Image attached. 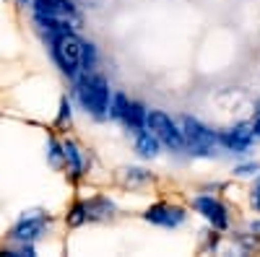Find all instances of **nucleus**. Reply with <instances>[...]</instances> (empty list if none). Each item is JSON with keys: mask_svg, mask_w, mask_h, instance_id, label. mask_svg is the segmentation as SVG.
<instances>
[{"mask_svg": "<svg viewBox=\"0 0 260 257\" xmlns=\"http://www.w3.org/2000/svg\"><path fill=\"white\" fill-rule=\"evenodd\" d=\"M78 96L86 112H91L96 120L110 115V89H107V81L102 76H86L78 83Z\"/></svg>", "mask_w": 260, "mask_h": 257, "instance_id": "1", "label": "nucleus"}, {"mask_svg": "<svg viewBox=\"0 0 260 257\" xmlns=\"http://www.w3.org/2000/svg\"><path fill=\"white\" fill-rule=\"evenodd\" d=\"M81 52H83V42L71 34V31H62L52 39V55L57 60V65L62 73L68 76H76L78 68H81Z\"/></svg>", "mask_w": 260, "mask_h": 257, "instance_id": "2", "label": "nucleus"}, {"mask_svg": "<svg viewBox=\"0 0 260 257\" xmlns=\"http://www.w3.org/2000/svg\"><path fill=\"white\" fill-rule=\"evenodd\" d=\"M182 135H185V145H190V154H195V156H211L213 154L216 135L208 127H203L198 120L187 117L182 125Z\"/></svg>", "mask_w": 260, "mask_h": 257, "instance_id": "3", "label": "nucleus"}, {"mask_svg": "<svg viewBox=\"0 0 260 257\" xmlns=\"http://www.w3.org/2000/svg\"><path fill=\"white\" fill-rule=\"evenodd\" d=\"M146 127H148V130L154 133L161 143H167L169 148H175V151L185 148V135H182V130H177V125L172 122L164 112H151V115H146Z\"/></svg>", "mask_w": 260, "mask_h": 257, "instance_id": "4", "label": "nucleus"}, {"mask_svg": "<svg viewBox=\"0 0 260 257\" xmlns=\"http://www.w3.org/2000/svg\"><path fill=\"white\" fill-rule=\"evenodd\" d=\"M34 6H37V13L50 16V18L60 21V24H65L68 29L78 24V16L68 0H34Z\"/></svg>", "mask_w": 260, "mask_h": 257, "instance_id": "5", "label": "nucleus"}, {"mask_svg": "<svg viewBox=\"0 0 260 257\" xmlns=\"http://www.w3.org/2000/svg\"><path fill=\"white\" fill-rule=\"evenodd\" d=\"M45 224H47L45 213H42V210H31V213H26V216L18 221V226L13 229V239H18V242H31V239H37L39 234H42Z\"/></svg>", "mask_w": 260, "mask_h": 257, "instance_id": "6", "label": "nucleus"}, {"mask_svg": "<svg viewBox=\"0 0 260 257\" xmlns=\"http://www.w3.org/2000/svg\"><path fill=\"white\" fill-rule=\"evenodd\" d=\"M252 138H255V125H252V122H242V125L232 127L229 133H224V135H221V143L229 148V151L242 154L245 148L252 143Z\"/></svg>", "mask_w": 260, "mask_h": 257, "instance_id": "7", "label": "nucleus"}, {"mask_svg": "<svg viewBox=\"0 0 260 257\" xmlns=\"http://www.w3.org/2000/svg\"><path fill=\"white\" fill-rule=\"evenodd\" d=\"M195 208H198L203 213V218L211 221L216 229H226L229 216H226V208L219 200H213V198H198V200H195Z\"/></svg>", "mask_w": 260, "mask_h": 257, "instance_id": "8", "label": "nucleus"}, {"mask_svg": "<svg viewBox=\"0 0 260 257\" xmlns=\"http://www.w3.org/2000/svg\"><path fill=\"white\" fill-rule=\"evenodd\" d=\"M146 221L159 224V226H177L185 221V210L177 205H156L146 213Z\"/></svg>", "mask_w": 260, "mask_h": 257, "instance_id": "9", "label": "nucleus"}, {"mask_svg": "<svg viewBox=\"0 0 260 257\" xmlns=\"http://www.w3.org/2000/svg\"><path fill=\"white\" fill-rule=\"evenodd\" d=\"M146 115H148V112L143 109L141 104H133V101H130V106H127V112H125L122 122H125L133 133H143V130H146Z\"/></svg>", "mask_w": 260, "mask_h": 257, "instance_id": "10", "label": "nucleus"}, {"mask_svg": "<svg viewBox=\"0 0 260 257\" xmlns=\"http://www.w3.org/2000/svg\"><path fill=\"white\" fill-rule=\"evenodd\" d=\"M136 148H138V154L141 156H146V159H154L156 154H159V138L154 135V133H138V143H136Z\"/></svg>", "mask_w": 260, "mask_h": 257, "instance_id": "11", "label": "nucleus"}, {"mask_svg": "<svg viewBox=\"0 0 260 257\" xmlns=\"http://www.w3.org/2000/svg\"><path fill=\"white\" fill-rule=\"evenodd\" d=\"M83 208H86V218H107V216H112V210H115V205L110 200H102V198L86 203Z\"/></svg>", "mask_w": 260, "mask_h": 257, "instance_id": "12", "label": "nucleus"}, {"mask_svg": "<svg viewBox=\"0 0 260 257\" xmlns=\"http://www.w3.org/2000/svg\"><path fill=\"white\" fill-rule=\"evenodd\" d=\"M120 182H122L125 187H138V185L148 182V171H146V169H136V166L120 169Z\"/></svg>", "mask_w": 260, "mask_h": 257, "instance_id": "13", "label": "nucleus"}, {"mask_svg": "<svg viewBox=\"0 0 260 257\" xmlns=\"http://www.w3.org/2000/svg\"><path fill=\"white\" fill-rule=\"evenodd\" d=\"M62 151H65V161L71 164V171H73V174H81V171H83V159L78 154V148L73 143H65Z\"/></svg>", "mask_w": 260, "mask_h": 257, "instance_id": "14", "label": "nucleus"}, {"mask_svg": "<svg viewBox=\"0 0 260 257\" xmlns=\"http://www.w3.org/2000/svg\"><path fill=\"white\" fill-rule=\"evenodd\" d=\"M94 62H96V50L94 45H83V52H81V68L89 73L94 68Z\"/></svg>", "mask_w": 260, "mask_h": 257, "instance_id": "15", "label": "nucleus"}, {"mask_svg": "<svg viewBox=\"0 0 260 257\" xmlns=\"http://www.w3.org/2000/svg\"><path fill=\"white\" fill-rule=\"evenodd\" d=\"M127 106H130V101H127L122 94H117V96H115V101H112V106H110V115H112V117H117V120H122V117H125V112H127Z\"/></svg>", "mask_w": 260, "mask_h": 257, "instance_id": "16", "label": "nucleus"}, {"mask_svg": "<svg viewBox=\"0 0 260 257\" xmlns=\"http://www.w3.org/2000/svg\"><path fill=\"white\" fill-rule=\"evenodd\" d=\"M68 221H71V226H78V224H83V221H86V208H83V205H76Z\"/></svg>", "mask_w": 260, "mask_h": 257, "instance_id": "17", "label": "nucleus"}, {"mask_svg": "<svg viewBox=\"0 0 260 257\" xmlns=\"http://www.w3.org/2000/svg\"><path fill=\"white\" fill-rule=\"evenodd\" d=\"M255 171H257V164H242V166H237V174H240V177L255 174Z\"/></svg>", "mask_w": 260, "mask_h": 257, "instance_id": "18", "label": "nucleus"}, {"mask_svg": "<svg viewBox=\"0 0 260 257\" xmlns=\"http://www.w3.org/2000/svg\"><path fill=\"white\" fill-rule=\"evenodd\" d=\"M252 205H255V210H260V185H257L255 192H252Z\"/></svg>", "mask_w": 260, "mask_h": 257, "instance_id": "19", "label": "nucleus"}, {"mask_svg": "<svg viewBox=\"0 0 260 257\" xmlns=\"http://www.w3.org/2000/svg\"><path fill=\"white\" fill-rule=\"evenodd\" d=\"M255 133H257V135H260V120H257V122H255Z\"/></svg>", "mask_w": 260, "mask_h": 257, "instance_id": "20", "label": "nucleus"}, {"mask_svg": "<svg viewBox=\"0 0 260 257\" xmlns=\"http://www.w3.org/2000/svg\"><path fill=\"white\" fill-rule=\"evenodd\" d=\"M252 231H260V221H257V224H252Z\"/></svg>", "mask_w": 260, "mask_h": 257, "instance_id": "21", "label": "nucleus"}, {"mask_svg": "<svg viewBox=\"0 0 260 257\" xmlns=\"http://www.w3.org/2000/svg\"><path fill=\"white\" fill-rule=\"evenodd\" d=\"M18 3H21V6H26V3H34V0H18Z\"/></svg>", "mask_w": 260, "mask_h": 257, "instance_id": "22", "label": "nucleus"}]
</instances>
